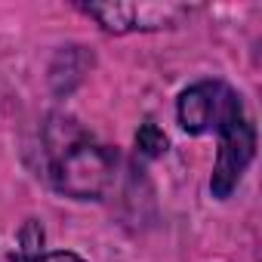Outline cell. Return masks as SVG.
<instances>
[{
	"instance_id": "7a4b0ae2",
	"label": "cell",
	"mask_w": 262,
	"mask_h": 262,
	"mask_svg": "<svg viewBox=\"0 0 262 262\" xmlns=\"http://www.w3.org/2000/svg\"><path fill=\"white\" fill-rule=\"evenodd\" d=\"M216 129H219V158L213 167L210 191H213V198L225 201L237 188V182L244 179V173L256 155V126H253L241 96L228 86H225V96L219 105Z\"/></svg>"
},
{
	"instance_id": "3957f363",
	"label": "cell",
	"mask_w": 262,
	"mask_h": 262,
	"mask_svg": "<svg viewBox=\"0 0 262 262\" xmlns=\"http://www.w3.org/2000/svg\"><path fill=\"white\" fill-rule=\"evenodd\" d=\"M86 16H93L105 31L126 34V31H158L176 25L188 10L185 7H155V4H83Z\"/></svg>"
},
{
	"instance_id": "5b68a950",
	"label": "cell",
	"mask_w": 262,
	"mask_h": 262,
	"mask_svg": "<svg viewBox=\"0 0 262 262\" xmlns=\"http://www.w3.org/2000/svg\"><path fill=\"white\" fill-rule=\"evenodd\" d=\"M136 148H139V155H145V158H161L164 151H167V136L158 129V123H142L139 126V133H136Z\"/></svg>"
},
{
	"instance_id": "277c9868",
	"label": "cell",
	"mask_w": 262,
	"mask_h": 262,
	"mask_svg": "<svg viewBox=\"0 0 262 262\" xmlns=\"http://www.w3.org/2000/svg\"><path fill=\"white\" fill-rule=\"evenodd\" d=\"M222 96H225V83H219V80H201L179 96L176 114H179V123L185 133L201 136L210 126H216Z\"/></svg>"
},
{
	"instance_id": "8992f818",
	"label": "cell",
	"mask_w": 262,
	"mask_h": 262,
	"mask_svg": "<svg viewBox=\"0 0 262 262\" xmlns=\"http://www.w3.org/2000/svg\"><path fill=\"white\" fill-rule=\"evenodd\" d=\"M10 262H83V259H80V256H74V253L59 250V253H34V256L10 253Z\"/></svg>"
},
{
	"instance_id": "6da1fadb",
	"label": "cell",
	"mask_w": 262,
	"mask_h": 262,
	"mask_svg": "<svg viewBox=\"0 0 262 262\" xmlns=\"http://www.w3.org/2000/svg\"><path fill=\"white\" fill-rule=\"evenodd\" d=\"M43 158H47V179L53 182V188L74 201H99L111 185L117 167L114 151L96 142L68 114H53L47 120Z\"/></svg>"
}]
</instances>
